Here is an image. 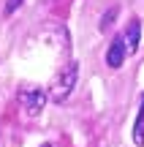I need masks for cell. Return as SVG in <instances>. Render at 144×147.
Masks as SVG:
<instances>
[{"instance_id":"obj_1","label":"cell","mask_w":144,"mask_h":147,"mask_svg":"<svg viewBox=\"0 0 144 147\" xmlns=\"http://www.w3.org/2000/svg\"><path fill=\"white\" fill-rule=\"evenodd\" d=\"M76 76H79V68H76V63H68L65 68H60V74L52 79V84H49V90H46L49 98H52L54 104H63V101L71 95V90H74Z\"/></svg>"},{"instance_id":"obj_2","label":"cell","mask_w":144,"mask_h":147,"mask_svg":"<svg viewBox=\"0 0 144 147\" xmlns=\"http://www.w3.org/2000/svg\"><path fill=\"white\" fill-rule=\"evenodd\" d=\"M46 98H49V93H46V90H41V87H38V90H22V93H19V104L25 106V112L30 117H35L38 112L44 109Z\"/></svg>"},{"instance_id":"obj_3","label":"cell","mask_w":144,"mask_h":147,"mask_svg":"<svg viewBox=\"0 0 144 147\" xmlns=\"http://www.w3.org/2000/svg\"><path fill=\"white\" fill-rule=\"evenodd\" d=\"M125 52H128L125 36H114L112 44H109V52H106V65L109 68H120V65L125 63Z\"/></svg>"},{"instance_id":"obj_4","label":"cell","mask_w":144,"mask_h":147,"mask_svg":"<svg viewBox=\"0 0 144 147\" xmlns=\"http://www.w3.org/2000/svg\"><path fill=\"white\" fill-rule=\"evenodd\" d=\"M139 38H141V22L139 19H131L128 22V33H125V47H128L131 55L139 49Z\"/></svg>"},{"instance_id":"obj_5","label":"cell","mask_w":144,"mask_h":147,"mask_svg":"<svg viewBox=\"0 0 144 147\" xmlns=\"http://www.w3.org/2000/svg\"><path fill=\"white\" fill-rule=\"evenodd\" d=\"M133 142H136V147H144V98H141V109H139V117H136V125H133Z\"/></svg>"},{"instance_id":"obj_6","label":"cell","mask_w":144,"mask_h":147,"mask_svg":"<svg viewBox=\"0 0 144 147\" xmlns=\"http://www.w3.org/2000/svg\"><path fill=\"white\" fill-rule=\"evenodd\" d=\"M114 16H117V8H109L106 14H103V19H101V30H106V27H112Z\"/></svg>"},{"instance_id":"obj_7","label":"cell","mask_w":144,"mask_h":147,"mask_svg":"<svg viewBox=\"0 0 144 147\" xmlns=\"http://www.w3.org/2000/svg\"><path fill=\"white\" fill-rule=\"evenodd\" d=\"M19 5H22V0H8V3H5V14H14Z\"/></svg>"},{"instance_id":"obj_8","label":"cell","mask_w":144,"mask_h":147,"mask_svg":"<svg viewBox=\"0 0 144 147\" xmlns=\"http://www.w3.org/2000/svg\"><path fill=\"white\" fill-rule=\"evenodd\" d=\"M41 147H52V144H49V142H46V144H41Z\"/></svg>"}]
</instances>
